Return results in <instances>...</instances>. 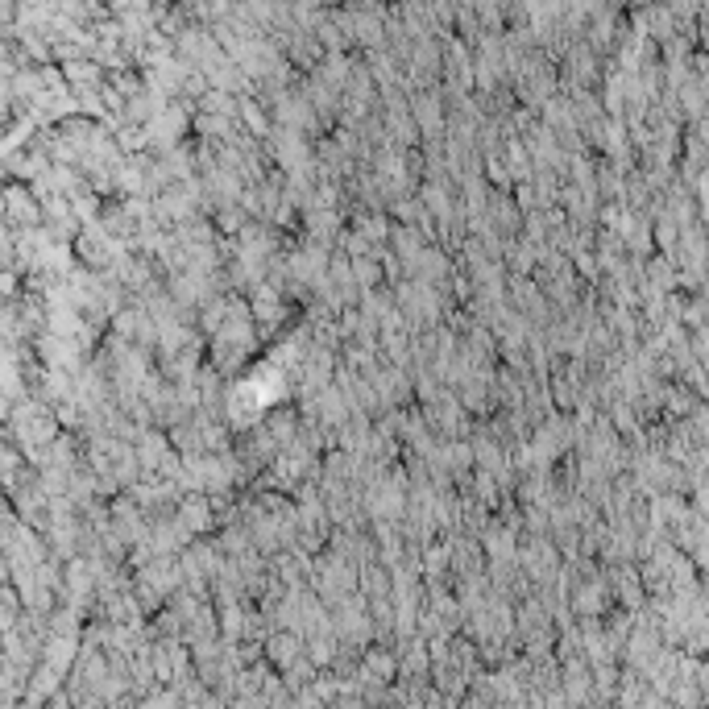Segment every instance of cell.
<instances>
[{
  "label": "cell",
  "instance_id": "8",
  "mask_svg": "<svg viewBox=\"0 0 709 709\" xmlns=\"http://www.w3.org/2000/svg\"><path fill=\"white\" fill-rule=\"evenodd\" d=\"M556 564H560V556H556V548L548 540H531V544L519 548V569H523L527 581H540V585L552 581Z\"/></svg>",
  "mask_w": 709,
  "mask_h": 709
},
{
  "label": "cell",
  "instance_id": "10",
  "mask_svg": "<svg viewBox=\"0 0 709 709\" xmlns=\"http://www.w3.org/2000/svg\"><path fill=\"white\" fill-rule=\"evenodd\" d=\"M249 307H253V320H258L262 332H274L282 320H287V299H282V291L270 287V282H262V287L253 291Z\"/></svg>",
  "mask_w": 709,
  "mask_h": 709
},
{
  "label": "cell",
  "instance_id": "1",
  "mask_svg": "<svg viewBox=\"0 0 709 709\" xmlns=\"http://www.w3.org/2000/svg\"><path fill=\"white\" fill-rule=\"evenodd\" d=\"M258 320H253V307L249 303H241V299H229V311H224V324H220V332L212 336V353H216V361H212V370H237V361L253 349V340H258Z\"/></svg>",
  "mask_w": 709,
  "mask_h": 709
},
{
  "label": "cell",
  "instance_id": "12",
  "mask_svg": "<svg viewBox=\"0 0 709 709\" xmlns=\"http://www.w3.org/2000/svg\"><path fill=\"white\" fill-rule=\"evenodd\" d=\"M303 229L311 233L307 241H316V245H332L336 241V229H340V212L336 208H311L303 216ZM340 245V241H336Z\"/></svg>",
  "mask_w": 709,
  "mask_h": 709
},
{
  "label": "cell",
  "instance_id": "2",
  "mask_svg": "<svg viewBox=\"0 0 709 709\" xmlns=\"http://www.w3.org/2000/svg\"><path fill=\"white\" fill-rule=\"evenodd\" d=\"M63 419L54 407H46L42 399H30V403H21L13 415H9V432H13V444L25 452L30 461H38L42 452L59 440L63 432Z\"/></svg>",
  "mask_w": 709,
  "mask_h": 709
},
{
  "label": "cell",
  "instance_id": "13",
  "mask_svg": "<svg viewBox=\"0 0 709 709\" xmlns=\"http://www.w3.org/2000/svg\"><path fill=\"white\" fill-rule=\"evenodd\" d=\"M598 79V59H593L589 46H573L569 50V83L577 92H585V83Z\"/></svg>",
  "mask_w": 709,
  "mask_h": 709
},
{
  "label": "cell",
  "instance_id": "14",
  "mask_svg": "<svg viewBox=\"0 0 709 709\" xmlns=\"http://www.w3.org/2000/svg\"><path fill=\"white\" fill-rule=\"evenodd\" d=\"M353 278H357V287L370 295V291H378L382 287V278H386V270H382V262L378 258H357L353 262Z\"/></svg>",
  "mask_w": 709,
  "mask_h": 709
},
{
  "label": "cell",
  "instance_id": "6",
  "mask_svg": "<svg viewBox=\"0 0 709 709\" xmlns=\"http://www.w3.org/2000/svg\"><path fill=\"white\" fill-rule=\"evenodd\" d=\"M407 278L423 282V287H436V291H448V282L457 278V266H452V258L440 249V245H428L419 253V262L407 270Z\"/></svg>",
  "mask_w": 709,
  "mask_h": 709
},
{
  "label": "cell",
  "instance_id": "9",
  "mask_svg": "<svg viewBox=\"0 0 709 709\" xmlns=\"http://www.w3.org/2000/svg\"><path fill=\"white\" fill-rule=\"evenodd\" d=\"M481 548H486V560H490V564L519 560V531L498 519V523H490L486 531H481Z\"/></svg>",
  "mask_w": 709,
  "mask_h": 709
},
{
  "label": "cell",
  "instance_id": "11",
  "mask_svg": "<svg viewBox=\"0 0 709 709\" xmlns=\"http://www.w3.org/2000/svg\"><path fill=\"white\" fill-rule=\"evenodd\" d=\"M179 523L187 535H200V531H212L220 519H216V502L208 494H187L179 502Z\"/></svg>",
  "mask_w": 709,
  "mask_h": 709
},
{
  "label": "cell",
  "instance_id": "5",
  "mask_svg": "<svg viewBox=\"0 0 709 709\" xmlns=\"http://www.w3.org/2000/svg\"><path fill=\"white\" fill-rule=\"evenodd\" d=\"M311 585H316L332 606H340V602H349L353 589L361 585V569H353L349 560H340L336 552H328V556L316 560V569H311Z\"/></svg>",
  "mask_w": 709,
  "mask_h": 709
},
{
  "label": "cell",
  "instance_id": "15",
  "mask_svg": "<svg viewBox=\"0 0 709 709\" xmlns=\"http://www.w3.org/2000/svg\"><path fill=\"white\" fill-rule=\"evenodd\" d=\"M486 179L494 183V187H510L515 179H510V170H506V162L502 158H486Z\"/></svg>",
  "mask_w": 709,
  "mask_h": 709
},
{
  "label": "cell",
  "instance_id": "4",
  "mask_svg": "<svg viewBox=\"0 0 709 709\" xmlns=\"http://www.w3.org/2000/svg\"><path fill=\"white\" fill-rule=\"evenodd\" d=\"M195 129V112H187L183 104H166L158 117L146 125V146L154 158H166V154H175L183 146V133Z\"/></svg>",
  "mask_w": 709,
  "mask_h": 709
},
{
  "label": "cell",
  "instance_id": "3",
  "mask_svg": "<svg viewBox=\"0 0 709 709\" xmlns=\"http://www.w3.org/2000/svg\"><path fill=\"white\" fill-rule=\"evenodd\" d=\"M510 83H515V96L523 100V108H544L556 96V71L544 54H527Z\"/></svg>",
  "mask_w": 709,
  "mask_h": 709
},
{
  "label": "cell",
  "instance_id": "7",
  "mask_svg": "<svg viewBox=\"0 0 709 709\" xmlns=\"http://www.w3.org/2000/svg\"><path fill=\"white\" fill-rule=\"evenodd\" d=\"M5 220L13 233H34L42 229V200L25 187H9V200H5Z\"/></svg>",
  "mask_w": 709,
  "mask_h": 709
}]
</instances>
